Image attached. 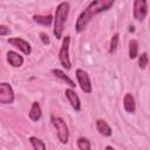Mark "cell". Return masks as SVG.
Here are the masks:
<instances>
[{
	"mask_svg": "<svg viewBox=\"0 0 150 150\" xmlns=\"http://www.w3.org/2000/svg\"><path fill=\"white\" fill-rule=\"evenodd\" d=\"M112 4H114L112 0L91 1V2L89 4V6L80 14V16H79V19H77V21H76V26H75L76 32H79V33L82 32V30L87 27L88 22L93 19V16H95L96 14H98V13H101V12H103V11L109 9V8L112 6Z\"/></svg>",
	"mask_w": 150,
	"mask_h": 150,
	"instance_id": "1",
	"label": "cell"
},
{
	"mask_svg": "<svg viewBox=\"0 0 150 150\" xmlns=\"http://www.w3.org/2000/svg\"><path fill=\"white\" fill-rule=\"evenodd\" d=\"M129 30H130V32H134V30H135V29H134V27H132V26H131V27H129Z\"/></svg>",
	"mask_w": 150,
	"mask_h": 150,
	"instance_id": "24",
	"label": "cell"
},
{
	"mask_svg": "<svg viewBox=\"0 0 150 150\" xmlns=\"http://www.w3.org/2000/svg\"><path fill=\"white\" fill-rule=\"evenodd\" d=\"M8 33H9V28L6 27V26L0 25V35H7Z\"/></svg>",
	"mask_w": 150,
	"mask_h": 150,
	"instance_id": "22",
	"label": "cell"
},
{
	"mask_svg": "<svg viewBox=\"0 0 150 150\" xmlns=\"http://www.w3.org/2000/svg\"><path fill=\"white\" fill-rule=\"evenodd\" d=\"M40 117H41V107L38 102H33L29 111V118L32 121H39Z\"/></svg>",
	"mask_w": 150,
	"mask_h": 150,
	"instance_id": "13",
	"label": "cell"
},
{
	"mask_svg": "<svg viewBox=\"0 0 150 150\" xmlns=\"http://www.w3.org/2000/svg\"><path fill=\"white\" fill-rule=\"evenodd\" d=\"M148 54L146 53H142L138 57V66L141 69H144L146 66H148Z\"/></svg>",
	"mask_w": 150,
	"mask_h": 150,
	"instance_id": "20",
	"label": "cell"
},
{
	"mask_svg": "<svg viewBox=\"0 0 150 150\" xmlns=\"http://www.w3.org/2000/svg\"><path fill=\"white\" fill-rule=\"evenodd\" d=\"M52 71H53V74H54L56 77H59V79H61L62 81H64V82H66L67 84H69L71 88L75 87V83H74V82H73V81H71V80H70V79H69L62 70H60V69H53Z\"/></svg>",
	"mask_w": 150,
	"mask_h": 150,
	"instance_id": "14",
	"label": "cell"
},
{
	"mask_svg": "<svg viewBox=\"0 0 150 150\" xmlns=\"http://www.w3.org/2000/svg\"><path fill=\"white\" fill-rule=\"evenodd\" d=\"M69 42H70V36H66L63 39L62 47H61L60 53H59L60 62L67 70L71 68V63H70V59H69Z\"/></svg>",
	"mask_w": 150,
	"mask_h": 150,
	"instance_id": "4",
	"label": "cell"
},
{
	"mask_svg": "<svg viewBox=\"0 0 150 150\" xmlns=\"http://www.w3.org/2000/svg\"><path fill=\"white\" fill-rule=\"evenodd\" d=\"M33 20L40 25H43V26H49L53 21V18L50 15H34L33 16Z\"/></svg>",
	"mask_w": 150,
	"mask_h": 150,
	"instance_id": "15",
	"label": "cell"
},
{
	"mask_svg": "<svg viewBox=\"0 0 150 150\" xmlns=\"http://www.w3.org/2000/svg\"><path fill=\"white\" fill-rule=\"evenodd\" d=\"M77 146L80 150H90V148H91L90 142L84 137H81L77 139Z\"/></svg>",
	"mask_w": 150,
	"mask_h": 150,
	"instance_id": "18",
	"label": "cell"
},
{
	"mask_svg": "<svg viewBox=\"0 0 150 150\" xmlns=\"http://www.w3.org/2000/svg\"><path fill=\"white\" fill-rule=\"evenodd\" d=\"M118 40H120V35L118 33L114 34V36L111 38V41H110V49H109V53H114L117 48V45H118Z\"/></svg>",
	"mask_w": 150,
	"mask_h": 150,
	"instance_id": "19",
	"label": "cell"
},
{
	"mask_svg": "<svg viewBox=\"0 0 150 150\" xmlns=\"http://www.w3.org/2000/svg\"><path fill=\"white\" fill-rule=\"evenodd\" d=\"M123 105H124V109L130 112V114H134L135 110H136V104H135V100L132 97L131 94H125L124 98H123Z\"/></svg>",
	"mask_w": 150,
	"mask_h": 150,
	"instance_id": "11",
	"label": "cell"
},
{
	"mask_svg": "<svg viewBox=\"0 0 150 150\" xmlns=\"http://www.w3.org/2000/svg\"><path fill=\"white\" fill-rule=\"evenodd\" d=\"M52 123L57 131V137L60 142L66 144L69 139V131H68V127L66 122L61 117H52Z\"/></svg>",
	"mask_w": 150,
	"mask_h": 150,
	"instance_id": "3",
	"label": "cell"
},
{
	"mask_svg": "<svg viewBox=\"0 0 150 150\" xmlns=\"http://www.w3.org/2000/svg\"><path fill=\"white\" fill-rule=\"evenodd\" d=\"M96 127L97 130L100 131V134H102L103 136H110L111 135V129L108 125V123L103 120H97L96 121Z\"/></svg>",
	"mask_w": 150,
	"mask_h": 150,
	"instance_id": "12",
	"label": "cell"
},
{
	"mask_svg": "<svg viewBox=\"0 0 150 150\" xmlns=\"http://www.w3.org/2000/svg\"><path fill=\"white\" fill-rule=\"evenodd\" d=\"M29 141H30V143H32L34 150H46V145H45V143H43L40 138L33 136V137L29 138Z\"/></svg>",
	"mask_w": 150,
	"mask_h": 150,
	"instance_id": "17",
	"label": "cell"
},
{
	"mask_svg": "<svg viewBox=\"0 0 150 150\" xmlns=\"http://www.w3.org/2000/svg\"><path fill=\"white\" fill-rule=\"evenodd\" d=\"M40 38H41V41L43 45H48L49 43V38L46 33H40Z\"/></svg>",
	"mask_w": 150,
	"mask_h": 150,
	"instance_id": "21",
	"label": "cell"
},
{
	"mask_svg": "<svg viewBox=\"0 0 150 150\" xmlns=\"http://www.w3.org/2000/svg\"><path fill=\"white\" fill-rule=\"evenodd\" d=\"M69 12V2H61L59 4L56 12H55V19H54V29L53 33L56 36V39H61L63 28H64V22L67 20Z\"/></svg>",
	"mask_w": 150,
	"mask_h": 150,
	"instance_id": "2",
	"label": "cell"
},
{
	"mask_svg": "<svg viewBox=\"0 0 150 150\" xmlns=\"http://www.w3.org/2000/svg\"><path fill=\"white\" fill-rule=\"evenodd\" d=\"M14 101V93L9 83H0V103L9 104Z\"/></svg>",
	"mask_w": 150,
	"mask_h": 150,
	"instance_id": "5",
	"label": "cell"
},
{
	"mask_svg": "<svg viewBox=\"0 0 150 150\" xmlns=\"http://www.w3.org/2000/svg\"><path fill=\"white\" fill-rule=\"evenodd\" d=\"M105 150H115V149H114L112 146H107V148H105Z\"/></svg>",
	"mask_w": 150,
	"mask_h": 150,
	"instance_id": "23",
	"label": "cell"
},
{
	"mask_svg": "<svg viewBox=\"0 0 150 150\" xmlns=\"http://www.w3.org/2000/svg\"><path fill=\"white\" fill-rule=\"evenodd\" d=\"M64 94H66V96H67L69 103L71 104V107H73L75 110H80V109H81V103H80V98H79V96L76 95V93H75L73 89H66Z\"/></svg>",
	"mask_w": 150,
	"mask_h": 150,
	"instance_id": "9",
	"label": "cell"
},
{
	"mask_svg": "<svg viewBox=\"0 0 150 150\" xmlns=\"http://www.w3.org/2000/svg\"><path fill=\"white\" fill-rule=\"evenodd\" d=\"M76 77H77V81H79V84H80L82 91H84L87 94L91 93V83H90V79H89L88 74L82 69H77Z\"/></svg>",
	"mask_w": 150,
	"mask_h": 150,
	"instance_id": "7",
	"label": "cell"
},
{
	"mask_svg": "<svg viewBox=\"0 0 150 150\" xmlns=\"http://www.w3.org/2000/svg\"><path fill=\"white\" fill-rule=\"evenodd\" d=\"M138 54V42L137 40H130L129 42V57L135 59Z\"/></svg>",
	"mask_w": 150,
	"mask_h": 150,
	"instance_id": "16",
	"label": "cell"
},
{
	"mask_svg": "<svg viewBox=\"0 0 150 150\" xmlns=\"http://www.w3.org/2000/svg\"><path fill=\"white\" fill-rule=\"evenodd\" d=\"M148 13V2L145 0H136L134 2V18L138 21L144 20Z\"/></svg>",
	"mask_w": 150,
	"mask_h": 150,
	"instance_id": "6",
	"label": "cell"
},
{
	"mask_svg": "<svg viewBox=\"0 0 150 150\" xmlns=\"http://www.w3.org/2000/svg\"><path fill=\"white\" fill-rule=\"evenodd\" d=\"M7 60L13 67H21L23 63V57L20 54L12 52V50L7 53Z\"/></svg>",
	"mask_w": 150,
	"mask_h": 150,
	"instance_id": "10",
	"label": "cell"
},
{
	"mask_svg": "<svg viewBox=\"0 0 150 150\" xmlns=\"http://www.w3.org/2000/svg\"><path fill=\"white\" fill-rule=\"evenodd\" d=\"M7 42L11 43V45H13L14 47L19 48L25 55H29L30 54V46L23 39H21V38H9L7 40Z\"/></svg>",
	"mask_w": 150,
	"mask_h": 150,
	"instance_id": "8",
	"label": "cell"
}]
</instances>
